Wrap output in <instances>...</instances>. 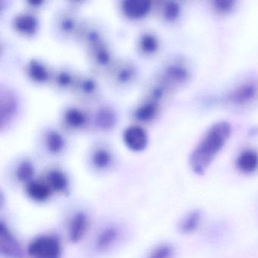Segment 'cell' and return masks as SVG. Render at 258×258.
<instances>
[{"mask_svg": "<svg viewBox=\"0 0 258 258\" xmlns=\"http://www.w3.org/2000/svg\"><path fill=\"white\" fill-rule=\"evenodd\" d=\"M232 133L226 121L214 123L198 143L190 156V166L195 173L203 174L220 153Z\"/></svg>", "mask_w": 258, "mask_h": 258, "instance_id": "cell-1", "label": "cell"}, {"mask_svg": "<svg viewBox=\"0 0 258 258\" xmlns=\"http://www.w3.org/2000/svg\"><path fill=\"white\" fill-rule=\"evenodd\" d=\"M258 99V79L248 78L235 86L224 97V102L234 108H243Z\"/></svg>", "mask_w": 258, "mask_h": 258, "instance_id": "cell-2", "label": "cell"}, {"mask_svg": "<svg viewBox=\"0 0 258 258\" xmlns=\"http://www.w3.org/2000/svg\"><path fill=\"white\" fill-rule=\"evenodd\" d=\"M61 245L58 238L52 235L36 237L28 247L31 258H61Z\"/></svg>", "mask_w": 258, "mask_h": 258, "instance_id": "cell-3", "label": "cell"}, {"mask_svg": "<svg viewBox=\"0 0 258 258\" xmlns=\"http://www.w3.org/2000/svg\"><path fill=\"white\" fill-rule=\"evenodd\" d=\"M0 251L6 257H23V250L19 241L3 222L0 223Z\"/></svg>", "mask_w": 258, "mask_h": 258, "instance_id": "cell-4", "label": "cell"}, {"mask_svg": "<svg viewBox=\"0 0 258 258\" xmlns=\"http://www.w3.org/2000/svg\"><path fill=\"white\" fill-rule=\"evenodd\" d=\"M123 141L131 150L140 152L148 144V136L141 126L132 125L126 128L123 134Z\"/></svg>", "mask_w": 258, "mask_h": 258, "instance_id": "cell-5", "label": "cell"}, {"mask_svg": "<svg viewBox=\"0 0 258 258\" xmlns=\"http://www.w3.org/2000/svg\"><path fill=\"white\" fill-rule=\"evenodd\" d=\"M152 4L149 0H124L120 4V10L125 17L133 20L143 19L149 14Z\"/></svg>", "mask_w": 258, "mask_h": 258, "instance_id": "cell-6", "label": "cell"}, {"mask_svg": "<svg viewBox=\"0 0 258 258\" xmlns=\"http://www.w3.org/2000/svg\"><path fill=\"white\" fill-rule=\"evenodd\" d=\"M189 77V72L185 66L179 63H172L164 69L161 82L169 88L170 86L184 84Z\"/></svg>", "mask_w": 258, "mask_h": 258, "instance_id": "cell-7", "label": "cell"}, {"mask_svg": "<svg viewBox=\"0 0 258 258\" xmlns=\"http://www.w3.org/2000/svg\"><path fill=\"white\" fill-rule=\"evenodd\" d=\"M13 26L19 34L32 36L35 34L38 29L39 22L34 15L29 13H22L14 18Z\"/></svg>", "mask_w": 258, "mask_h": 258, "instance_id": "cell-8", "label": "cell"}, {"mask_svg": "<svg viewBox=\"0 0 258 258\" xmlns=\"http://www.w3.org/2000/svg\"><path fill=\"white\" fill-rule=\"evenodd\" d=\"M25 191L27 196L37 203H43L49 200L52 196V190L46 181L34 180L26 184Z\"/></svg>", "mask_w": 258, "mask_h": 258, "instance_id": "cell-9", "label": "cell"}, {"mask_svg": "<svg viewBox=\"0 0 258 258\" xmlns=\"http://www.w3.org/2000/svg\"><path fill=\"white\" fill-rule=\"evenodd\" d=\"M88 229V218L84 213L78 212L73 216L69 223V238L72 243L81 241L87 233Z\"/></svg>", "mask_w": 258, "mask_h": 258, "instance_id": "cell-10", "label": "cell"}, {"mask_svg": "<svg viewBox=\"0 0 258 258\" xmlns=\"http://www.w3.org/2000/svg\"><path fill=\"white\" fill-rule=\"evenodd\" d=\"M235 165L241 173L250 174L258 169V153L253 149H246L237 157Z\"/></svg>", "mask_w": 258, "mask_h": 258, "instance_id": "cell-11", "label": "cell"}, {"mask_svg": "<svg viewBox=\"0 0 258 258\" xmlns=\"http://www.w3.org/2000/svg\"><path fill=\"white\" fill-rule=\"evenodd\" d=\"M120 232L114 226H109L99 232L95 242V247L99 252H105L112 247L118 240Z\"/></svg>", "mask_w": 258, "mask_h": 258, "instance_id": "cell-12", "label": "cell"}, {"mask_svg": "<svg viewBox=\"0 0 258 258\" xmlns=\"http://www.w3.org/2000/svg\"><path fill=\"white\" fill-rule=\"evenodd\" d=\"M63 120L67 126L72 129H82L87 125L88 116L84 110L78 107L72 106L64 111Z\"/></svg>", "mask_w": 258, "mask_h": 258, "instance_id": "cell-13", "label": "cell"}, {"mask_svg": "<svg viewBox=\"0 0 258 258\" xmlns=\"http://www.w3.org/2000/svg\"><path fill=\"white\" fill-rule=\"evenodd\" d=\"M43 139V143L46 150L52 155H58L62 152L66 148V139L64 136L56 130L50 129L46 131Z\"/></svg>", "mask_w": 258, "mask_h": 258, "instance_id": "cell-14", "label": "cell"}, {"mask_svg": "<svg viewBox=\"0 0 258 258\" xmlns=\"http://www.w3.org/2000/svg\"><path fill=\"white\" fill-rule=\"evenodd\" d=\"M46 181L53 192L66 193L69 190V178L66 173L59 169L49 170L46 174Z\"/></svg>", "mask_w": 258, "mask_h": 258, "instance_id": "cell-15", "label": "cell"}, {"mask_svg": "<svg viewBox=\"0 0 258 258\" xmlns=\"http://www.w3.org/2000/svg\"><path fill=\"white\" fill-rule=\"evenodd\" d=\"M117 115L115 111L109 106L99 108L96 112L95 121L96 126L103 131H108L115 126Z\"/></svg>", "mask_w": 258, "mask_h": 258, "instance_id": "cell-16", "label": "cell"}, {"mask_svg": "<svg viewBox=\"0 0 258 258\" xmlns=\"http://www.w3.org/2000/svg\"><path fill=\"white\" fill-rule=\"evenodd\" d=\"M27 74L31 81L38 84L46 82L49 78L47 66L37 59H31L27 64Z\"/></svg>", "mask_w": 258, "mask_h": 258, "instance_id": "cell-17", "label": "cell"}, {"mask_svg": "<svg viewBox=\"0 0 258 258\" xmlns=\"http://www.w3.org/2000/svg\"><path fill=\"white\" fill-rule=\"evenodd\" d=\"M114 161L112 152L105 147L96 148L91 154V164L96 170H107Z\"/></svg>", "mask_w": 258, "mask_h": 258, "instance_id": "cell-18", "label": "cell"}, {"mask_svg": "<svg viewBox=\"0 0 258 258\" xmlns=\"http://www.w3.org/2000/svg\"><path fill=\"white\" fill-rule=\"evenodd\" d=\"M158 103L148 99L135 108L134 116L138 121L146 123L153 120L158 114Z\"/></svg>", "mask_w": 258, "mask_h": 258, "instance_id": "cell-19", "label": "cell"}, {"mask_svg": "<svg viewBox=\"0 0 258 258\" xmlns=\"http://www.w3.org/2000/svg\"><path fill=\"white\" fill-rule=\"evenodd\" d=\"M137 44L140 53L151 55L158 51L160 43L158 37L155 34L151 32H145L140 34Z\"/></svg>", "mask_w": 258, "mask_h": 258, "instance_id": "cell-20", "label": "cell"}, {"mask_svg": "<svg viewBox=\"0 0 258 258\" xmlns=\"http://www.w3.org/2000/svg\"><path fill=\"white\" fill-rule=\"evenodd\" d=\"M137 75V69L131 63H126L115 71L114 80L117 85H129L136 79Z\"/></svg>", "mask_w": 258, "mask_h": 258, "instance_id": "cell-21", "label": "cell"}, {"mask_svg": "<svg viewBox=\"0 0 258 258\" xmlns=\"http://www.w3.org/2000/svg\"><path fill=\"white\" fill-rule=\"evenodd\" d=\"M202 214L199 211H192L187 214L180 222L179 228L183 233H192L200 226Z\"/></svg>", "mask_w": 258, "mask_h": 258, "instance_id": "cell-22", "label": "cell"}, {"mask_svg": "<svg viewBox=\"0 0 258 258\" xmlns=\"http://www.w3.org/2000/svg\"><path fill=\"white\" fill-rule=\"evenodd\" d=\"M92 49H93V59L95 62L99 67H107L112 60V55L109 48L103 43H101L96 46H93Z\"/></svg>", "mask_w": 258, "mask_h": 258, "instance_id": "cell-23", "label": "cell"}, {"mask_svg": "<svg viewBox=\"0 0 258 258\" xmlns=\"http://www.w3.org/2000/svg\"><path fill=\"white\" fill-rule=\"evenodd\" d=\"M35 173V168L32 163L28 160L22 161L19 163L16 170V175L17 179L20 182L28 184L32 181Z\"/></svg>", "mask_w": 258, "mask_h": 258, "instance_id": "cell-24", "label": "cell"}, {"mask_svg": "<svg viewBox=\"0 0 258 258\" xmlns=\"http://www.w3.org/2000/svg\"><path fill=\"white\" fill-rule=\"evenodd\" d=\"M16 111V101L12 96H7L1 100V121L2 126L4 123H8L12 120Z\"/></svg>", "mask_w": 258, "mask_h": 258, "instance_id": "cell-25", "label": "cell"}, {"mask_svg": "<svg viewBox=\"0 0 258 258\" xmlns=\"http://www.w3.org/2000/svg\"><path fill=\"white\" fill-rule=\"evenodd\" d=\"M78 87L79 93L86 97L93 96L98 91L97 82L90 77H85L80 80Z\"/></svg>", "mask_w": 258, "mask_h": 258, "instance_id": "cell-26", "label": "cell"}, {"mask_svg": "<svg viewBox=\"0 0 258 258\" xmlns=\"http://www.w3.org/2000/svg\"><path fill=\"white\" fill-rule=\"evenodd\" d=\"M73 74L67 69H62L57 72L55 75V84L60 89L69 88L73 85Z\"/></svg>", "mask_w": 258, "mask_h": 258, "instance_id": "cell-27", "label": "cell"}, {"mask_svg": "<svg viewBox=\"0 0 258 258\" xmlns=\"http://www.w3.org/2000/svg\"><path fill=\"white\" fill-rule=\"evenodd\" d=\"M180 6L174 1H168L163 7V16L168 22L176 20L180 15Z\"/></svg>", "mask_w": 258, "mask_h": 258, "instance_id": "cell-28", "label": "cell"}, {"mask_svg": "<svg viewBox=\"0 0 258 258\" xmlns=\"http://www.w3.org/2000/svg\"><path fill=\"white\" fill-rule=\"evenodd\" d=\"M58 29L66 35H70L76 31L77 21L73 16L66 15L60 19L58 22Z\"/></svg>", "mask_w": 258, "mask_h": 258, "instance_id": "cell-29", "label": "cell"}, {"mask_svg": "<svg viewBox=\"0 0 258 258\" xmlns=\"http://www.w3.org/2000/svg\"><path fill=\"white\" fill-rule=\"evenodd\" d=\"M174 250L169 244H161L155 247L146 258H173Z\"/></svg>", "mask_w": 258, "mask_h": 258, "instance_id": "cell-30", "label": "cell"}, {"mask_svg": "<svg viewBox=\"0 0 258 258\" xmlns=\"http://www.w3.org/2000/svg\"><path fill=\"white\" fill-rule=\"evenodd\" d=\"M235 5V2L232 0H216L213 3L216 11L222 14H226L232 12Z\"/></svg>", "mask_w": 258, "mask_h": 258, "instance_id": "cell-31", "label": "cell"}, {"mask_svg": "<svg viewBox=\"0 0 258 258\" xmlns=\"http://www.w3.org/2000/svg\"><path fill=\"white\" fill-rule=\"evenodd\" d=\"M85 40L87 43L91 46V47L102 43L100 32L98 30L93 29V28L88 30L86 32Z\"/></svg>", "mask_w": 258, "mask_h": 258, "instance_id": "cell-32", "label": "cell"}, {"mask_svg": "<svg viewBox=\"0 0 258 258\" xmlns=\"http://www.w3.org/2000/svg\"><path fill=\"white\" fill-rule=\"evenodd\" d=\"M28 4L31 7H40V6L43 5L44 2L42 0H34V1H28Z\"/></svg>", "mask_w": 258, "mask_h": 258, "instance_id": "cell-33", "label": "cell"}]
</instances>
